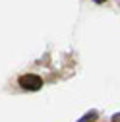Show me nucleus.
Segmentation results:
<instances>
[{"label":"nucleus","instance_id":"1","mask_svg":"<svg viewBox=\"0 0 120 122\" xmlns=\"http://www.w3.org/2000/svg\"><path fill=\"white\" fill-rule=\"evenodd\" d=\"M20 85L23 89H31V91H37L41 85H43V80L35 74H27V76H21L20 78Z\"/></svg>","mask_w":120,"mask_h":122},{"label":"nucleus","instance_id":"2","mask_svg":"<svg viewBox=\"0 0 120 122\" xmlns=\"http://www.w3.org/2000/svg\"><path fill=\"white\" fill-rule=\"evenodd\" d=\"M97 118V112H89V114H85V118H81L80 122H93Z\"/></svg>","mask_w":120,"mask_h":122},{"label":"nucleus","instance_id":"3","mask_svg":"<svg viewBox=\"0 0 120 122\" xmlns=\"http://www.w3.org/2000/svg\"><path fill=\"white\" fill-rule=\"evenodd\" d=\"M112 122H120V112H118V114H114V116H112Z\"/></svg>","mask_w":120,"mask_h":122},{"label":"nucleus","instance_id":"4","mask_svg":"<svg viewBox=\"0 0 120 122\" xmlns=\"http://www.w3.org/2000/svg\"><path fill=\"white\" fill-rule=\"evenodd\" d=\"M95 2H105V0H95Z\"/></svg>","mask_w":120,"mask_h":122}]
</instances>
